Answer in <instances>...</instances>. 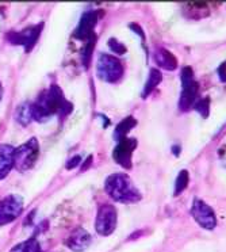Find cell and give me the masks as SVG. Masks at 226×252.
Listing matches in <instances>:
<instances>
[{
	"instance_id": "1",
	"label": "cell",
	"mask_w": 226,
	"mask_h": 252,
	"mask_svg": "<svg viewBox=\"0 0 226 252\" xmlns=\"http://www.w3.org/2000/svg\"><path fill=\"white\" fill-rule=\"evenodd\" d=\"M72 111V104L64 98L62 91L58 86H52L41 94L33 104V117L35 121L45 122L52 115L58 113L61 115L69 114Z\"/></svg>"
},
{
	"instance_id": "2",
	"label": "cell",
	"mask_w": 226,
	"mask_h": 252,
	"mask_svg": "<svg viewBox=\"0 0 226 252\" xmlns=\"http://www.w3.org/2000/svg\"><path fill=\"white\" fill-rule=\"evenodd\" d=\"M105 190L116 202L133 203L141 199V192L126 174H113L109 176L106 179Z\"/></svg>"
},
{
	"instance_id": "3",
	"label": "cell",
	"mask_w": 226,
	"mask_h": 252,
	"mask_svg": "<svg viewBox=\"0 0 226 252\" xmlns=\"http://www.w3.org/2000/svg\"><path fill=\"white\" fill-rule=\"evenodd\" d=\"M198 91L199 84L195 80L194 71L190 66H184L182 69V95L179 99V107L182 111H187L197 103Z\"/></svg>"
},
{
	"instance_id": "4",
	"label": "cell",
	"mask_w": 226,
	"mask_h": 252,
	"mask_svg": "<svg viewBox=\"0 0 226 252\" xmlns=\"http://www.w3.org/2000/svg\"><path fill=\"white\" fill-rule=\"evenodd\" d=\"M39 145L35 138L28 140V143L21 145L14 152V167L21 172L33 168L35 161L38 159Z\"/></svg>"
},
{
	"instance_id": "5",
	"label": "cell",
	"mask_w": 226,
	"mask_h": 252,
	"mask_svg": "<svg viewBox=\"0 0 226 252\" xmlns=\"http://www.w3.org/2000/svg\"><path fill=\"white\" fill-rule=\"evenodd\" d=\"M96 73L102 80L107 83H116L123 76V66L121 61L114 56L100 55L96 61Z\"/></svg>"
},
{
	"instance_id": "6",
	"label": "cell",
	"mask_w": 226,
	"mask_h": 252,
	"mask_svg": "<svg viewBox=\"0 0 226 252\" xmlns=\"http://www.w3.org/2000/svg\"><path fill=\"white\" fill-rule=\"evenodd\" d=\"M23 210V199L19 195L11 194L0 201V226L17 220Z\"/></svg>"
},
{
	"instance_id": "7",
	"label": "cell",
	"mask_w": 226,
	"mask_h": 252,
	"mask_svg": "<svg viewBox=\"0 0 226 252\" xmlns=\"http://www.w3.org/2000/svg\"><path fill=\"white\" fill-rule=\"evenodd\" d=\"M116 209L111 205H102L98 210L95 228L100 236L111 235L116 228Z\"/></svg>"
},
{
	"instance_id": "8",
	"label": "cell",
	"mask_w": 226,
	"mask_h": 252,
	"mask_svg": "<svg viewBox=\"0 0 226 252\" xmlns=\"http://www.w3.org/2000/svg\"><path fill=\"white\" fill-rule=\"evenodd\" d=\"M191 214H193L194 220L200 225L203 229L213 230L217 225V217L213 209L210 208L207 203L195 198L193 202V208H191Z\"/></svg>"
},
{
	"instance_id": "9",
	"label": "cell",
	"mask_w": 226,
	"mask_h": 252,
	"mask_svg": "<svg viewBox=\"0 0 226 252\" xmlns=\"http://www.w3.org/2000/svg\"><path fill=\"white\" fill-rule=\"evenodd\" d=\"M42 28H44V25L39 23L37 26H30V28L25 29V30L19 32V33L11 32L7 35V38H8V41L12 45H22L26 52H30L34 48L35 42H37Z\"/></svg>"
},
{
	"instance_id": "10",
	"label": "cell",
	"mask_w": 226,
	"mask_h": 252,
	"mask_svg": "<svg viewBox=\"0 0 226 252\" xmlns=\"http://www.w3.org/2000/svg\"><path fill=\"white\" fill-rule=\"evenodd\" d=\"M137 147V140L134 138H123L121 140L118 145L113 152V159L115 160L118 164L123 168H132V156L133 151Z\"/></svg>"
},
{
	"instance_id": "11",
	"label": "cell",
	"mask_w": 226,
	"mask_h": 252,
	"mask_svg": "<svg viewBox=\"0 0 226 252\" xmlns=\"http://www.w3.org/2000/svg\"><path fill=\"white\" fill-rule=\"evenodd\" d=\"M91 241H92V239H91L88 232L83 228H78L76 230H73L71 236L68 237L66 247L73 252H83L91 246Z\"/></svg>"
},
{
	"instance_id": "12",
	"label": "cell",
	"mask_w": 226,
	"mask_h": 252,
	"mask_svg": "<svg viewBox=\"0 0 226 252\" xmlns=\"http://www.w3.org/2000/svg\"><path fill=\"white\" fill-rule=\"evenodd\" d=\"M98 22V12L96 11H87L84 14L79 26L75 30V37L79 39H88L94 34V28Z\"/></svg>"
},
{
	"instance_id": "13",
	"label": "cell",
	"mask_w": 226,
	"mask_h": 252,
	"mask_svg": "<svg viewBox=\"0 0 226 252\" xmlns=\"http://www.w3.org/2000/svg\"><path fill=\"white\" fill-rule=\"evenodd\" d=\"M14 152L15 149L11 145H0V179H4L14 167Z\"/></svg>"
},
{
	"instance_id": "14",
	"label": "cell",
	"mask_w": 226,
	"mask_h": 252,
	"mask_svg": "<svg viewBox=\"0 0 226 252\" xmlns=\"http://www.w3.org/2000/svg\"><path fill=\"white\" fill-rule=\"evenodd\" d=\"M155 61L157 65L161 66V68H164L167 71H175L177 68L176 57L172 55L170 50L163 49V48L156 50Z\"/></svg>"
},
{
	"instance_id": "15",
	"label": "cell",
	"mask_w": 226,
	"mask_h": 252,
	"mask_svg": "<svg viewBox=\"0 0 226 252\" xmlns=\"http://www.w3.org/2000/svg\"><path fill=\"white\" fill-rule=\"evenodd\" d=\"M137 125V121L134 120L133 117H127L125 120H122L118 125H116L115 130H114V138L115 141H121L123 138H126L127 133L132 130L134 126Z\"/></svg>"
},
{
	"instance_id": "16",
	"label": "cell",
	"mask_w": 226,
	"mask_h": 252,
	"mask_svg": "<svg viewBox=\"0 0 226 252\" xmlns=\"http://www.w3.org/2000/svg\"><path fill=\"white\" fill-rule=\"evenodd\" d=\"M15 118H17V121L21 124V125L23 126L28 125V124L31 122V120H34L33 104L28 103V102H25V103L21 104V106L17 109Z\"/></svg>"
},
{
	"instance_id": "17",
	"label": "cell",
	"mask_w": 226,
	"mask_h": 252,
	"mask_svg": "<svg viewBox=\"0 0 226 252\" xmlns=\"http://www.w3.org/2000/svg\"><path fill=\"white\" fill-rule=\"evenodd\" d=\"M161 79H163V76H161L160 71H157V69H155V68H153V69H150L148 80H146V83H145V87H143L142 98H146L149 94L152 93V91H153V90L160 84Z\"/></svg>"
},
{
	"instance_id": "18",
	"label": "cell",
	"mask_w": 226,
	"mask_h": 252,
	"mask_svg": "<svg viewBox=\"0 0 226 252\" xmlns=\"http://www.w3.org/2000/svg\"><path fill=\"white\" fill-rule=\"evenodd\" d=\"M10 252H41V244L35 237H31L28 240L22 241L15 247H12Z\"/></svg>"
},
{
	"instance_id": "19",
	"label": "cell",
	"mask_w": 226,
	"mask_h": 252,
	"mask_svg": "<svg viewBox=\"0 0 226 252\" xmlns=\"http://www.w3.org/2000/svg\"><path fill=\"white\" fill-rule=\"evenodd\" d=\"M95 42H96V35H95V34H92V35H91V37L88 38V41H87L85 49H84L83 56H82V60H83L84 68H88L89 60H91V55H92V52H94Z\"/></svg>"
},
{
	"instance_id": "20",
	"label": "cell",
	"mask_w": 226,
	"mask_h": 252,
	"mask_svg": "<svg viewBox=\"0 0 226 252\" xmlns=\"http://www.w3.org/2000/svg\"><path fill=\"white\" fill-rule=\"evenodd\" d=\"M188 172L186 170H183L179 172V175L176 178V183H175V195H179L182 194L186 189H187L188 185Z\"/></svg>"
},
{
	"instance_id": "21",
	"label": "cell",
	"mask_w": 226,
	"mask_h": 252,
	"mask_svg": "<svg viewBox=\"0 0 226 252\" xmlns=\"http://www.w3.org/2000/svg\"><path fill=\"white\" fill-rule=\"evenodd\" d=\"M209 109H210V99L209 98H204L198 100L197 103H195V110L198 111L199 114L202 115L203 118H206L207 115H209Z\"/></svg>"
},
{
	"instance_id": "22",
	"label": "cell",
	"mask_w": 226,
	"mask_h": 252,
	"mask_svg": "<svg viewBox=\"0 0 226 252\" xmlns=\"http://www.w3.org/2000/svg\"><path fill=\"white\" fill-rule=\"evenodd\" d=\"M109 46H110V49L113 50L115 55H125V52H126L125 45L121 44V42L115 38H111L110 41H109Z\"/></svg>"
},
{
	"instance_id": "23",
	"label": "cell",
	"mask_w": 226,
	"mask_h": 252,
	"mask_svg": "<svg viewBox=\"0 0 226 252\" xmlns=\"http://www.w3.org/2000/svg\"><path fill=\"white\" fill-rule=\"evenodd\" d=\"M80 163H82V158H80V156H75V158H72V159L68 161L66 168H68V170H73V168H75V167H78Z\"/></svg>"
},
{
	"instance_id": "24",
	"label": "cell",
	"mask_w": 226,
	"mask_h": 252,
	"mask_svg": "<svg viewBox=\"0 0 226 252\" xmlns=\"http://www.w3.org/2000/svg\"><path fill=\"white\" fill-rule=\"evenodd\" d=\"M1 95H3V88H1V83H0V99H1Z\"/></svg>"
}]
</instances>
